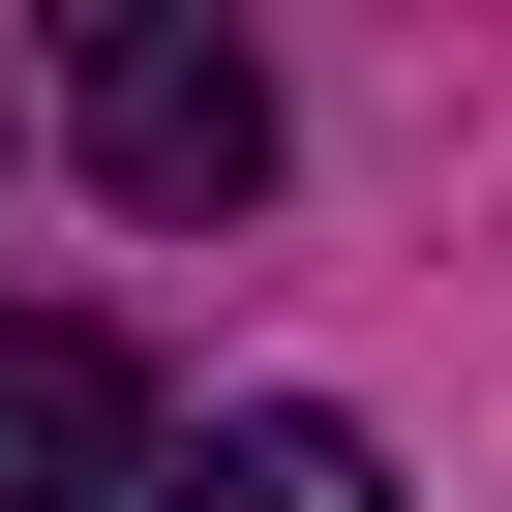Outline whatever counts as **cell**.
Instances as JSON below:
<instances>
[{
  "label": "cell",
  "mask_w": 512,
  "mask_h": 512,
  "mask_svg": "<svg viewBox=\"0 0 512 512\" xmlns=\"http://www.w3.org/2000/svg\"><path fill=\"white\" fill-rule=\"evenodd\" d=\"M151 512H392V452H362L332 392H241L211 452H151Z\"/></svg>",
  "instance_id": "3957f363"
},
{
  "label": "cell",
  "mask_w": 512,
  "mask_h": 512,
  "mask_svg": "<svg viewBox=\"0 0 512 512\" xmlns=\"http://www.w3.org/2000/svg\"><path fill=\"white\" fill-rule=\"evenodd\" d=\"M91 482H151V362L91 302H0V512H91Z\"/></svg>",
  "instance_id": "7a4b0ae2"
},
{
  "label": "cell",
  "mask_w": 512,
  "mask_h": 512,
  "mask_svg": "<svg viewBox=\"0 0 512 512\" xmlns=\"http://www.w3.org/2000/svg\"><path fill=\"white\" fill-rule=\"evenodd\" d=\"M61 121H91V181H121L151 241H211L241 181H272V61L181 31V0H91V31H61Z\"/></svg>",
  "instance_id": "6da1fadb"
}]
</instances>
